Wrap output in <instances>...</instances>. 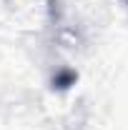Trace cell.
<instances>
[{"instance_id": "cell-1", "label": "cell", "mask_w": 128, "mask_h": 130, "mask_svg": "<svg viewBox=\"0 0 128 130\" xmlns=\"http://www.w3.org/2000/svg\"><path fill=\"white\" fill-rule=\"evenodd\" d=\"M75 78H78V75H75V73H70V70H65V73H60V75H55V88H68V85H73V83H75Z\"/></svg>"}, {"instance_id": "cell-2", "label": "cell", "mask_w": 128, "mask_h": 130, "mask_svg": "<svg viewBox=\"0 0 128 130\" xmlns=\"http://www.w3.org/2000/svg\"><path fill=\"white\" fill-rule=\"evenodd\" d=\"M126 3H128V0H126Z\"/></svg>"}]
</instances>
